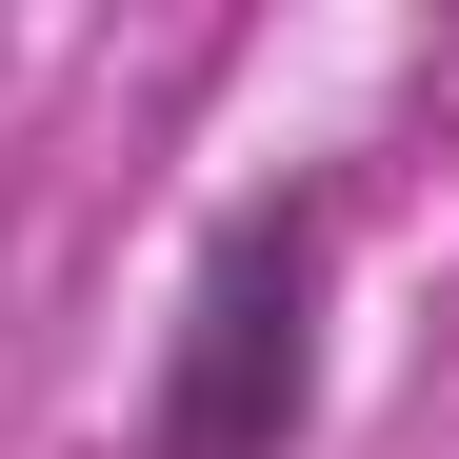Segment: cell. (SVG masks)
<instances>
[{
	"label": "cell",
	"instance_id": "cell-1",
	"mask_svg": "<svg viewBox=\"0 0 459 459\" xmlns=\"http://www.w3.org/2000/svg\"><path fill=\"white\" fill-rule=\"evenodd\" d=\"M320 280H340L320 180L220 200V240L180 280V340H160V400H140L120 459H299V420H320Z\"/></svg>",
	"mask_w": 459,
	"mask_h": 459
}]
</instances>
